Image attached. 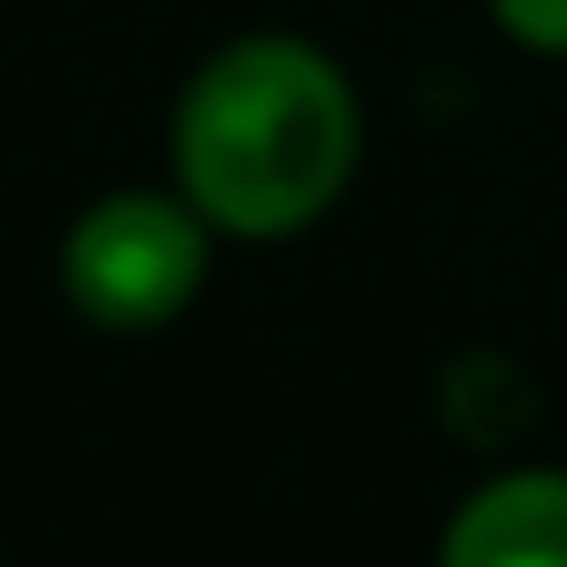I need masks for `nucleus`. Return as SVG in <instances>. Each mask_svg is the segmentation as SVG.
Returning <instances> with one entry per match:
<instances>
[{
    "label": "nucleus",
    "mask_w": 567,
    "mask_h": 567,
    "mask_svg": "<svg viewBox=\"0 0 567 567\" xmlns=\"http://www.w3.org/2000/svg\"><path fill=\"white\" fill-rule=\"evenodd\" d=\"M176 193L234 243H292L359 167L351 75L301 34H243L193 68L167 125Z\"/></svg>",
    "instance_id": "f257e3e1"
},
{
    "label": "nucleus",
    "mask_w": 567,
    "mask_h": 567,
    "mask_svg": "<svg viewBox=\"0 0 567 567\" xmlns=\"http://www.w3.org/2000/svg\"><path fill=\"white\" fill-rule=\"evenodd\" d=\"M209 217L184 193H109L68 226L59 250V284L92 326H167L193 309L200 276H209Z\"/></svg>",
    "instance_id": "f03ea898"
},
{
    "label": "nucleus",
    "mask_w": 567,
    "mask_h": 567,
    "mask_svg": "<svg viewBox=\"0 0 567 567\" xmlns=\"http://www.w3.org/2000/svg\"><path fill=\"white\" fill-rule=\"evenodd\" d=\"M443 567H567V467H517L467 493L443 526Z\"/></svg>",
    "instance_id": "7ed1b4c3"
},
{
    "label": "nucleus",
    "mask_w": 567,
    "mask_h": 567,
    "mask_svg": "<svg viewBox=\"0 0 567 567\" xmlns=\"http://www.w3.org/2000/svg\"><path fill=\"white\" fill-rule=\"evenodd\" d=\"M493 25L534 59H567V0H493Z\"/></svg>",
    "instance_id": "20e7f679"
}]
</instances>
